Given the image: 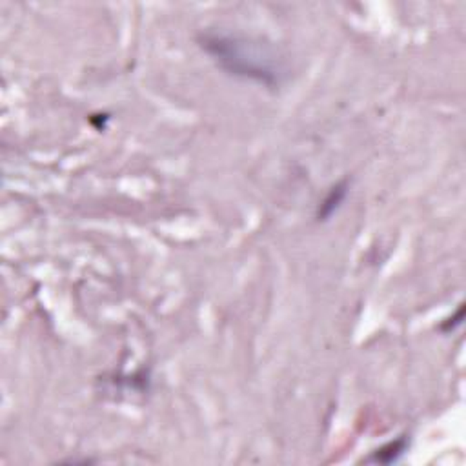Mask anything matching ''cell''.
Here are the masks:
<instances>
[{"label":"cell","mask_w":466,"mask_h":466,"mask_svg":"<svg viewBox=\"0 0 466 466\" xmlns=\"http://www.w3.org/2000/svg\"><path fill=\"white\" fill-rule=\"evenodd\" d=\"M344 197H346V184L341 182V184L334 186L330 194L326 195V199L322 201L321 208H319V220L328 219L330 215H334V211L341 206Z\"/></svg>","instance_id":"3"},{"label":"cell","mask_w":466,"mask_h":466,"mask_svg":"<svg viewBox=\"0 0 466 466\" xmlns=\"http://www.w3.org/2000/svg\"><path fill=\"white\" fill-rule=\"evenodd\" d=\"M203 42L204 49L232 75L259 80L268 86L277 82L279 70H275L270 58L260 55L259 49L250 48L246 42L219 35H208Z\"/></svg>","instance_id":"1"},{"label":"cell","mask_w":466,"mask_h":466,"mask_svg":"<svg viewBox=\"0 0 466 466\" xmlns=\"http://www.w3.org/2000/svg\"><path fill=\"white\" fill-rule=\"evenodd\" d=\"M406 448H408V441H406V437H399V439L391 441V443H386L384 446H381L379 450H375L368 461L384 462V465H388V462H396L397 459H399L401 455L406 452Z\"/></svg>","instance_id":"2"}]
</instances>
